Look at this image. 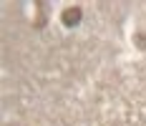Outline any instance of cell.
Here are the masks:
<instances>
[{
	"mask_svg": "<svg viewBox=\"0 0 146 126\" xmlns=\"http://www.w3.org/2000/svg\"><path fill=\"white\" fill-rule=\"evenodd\" d=\"M81 20V8H66L63 10V23L66 25H76Z\"/></svg>",
	"mask_w": 146,
	"mask_h": 126,
	"instance_id": "6da1fadb",
	"label": "cell"
}]
</instances>
